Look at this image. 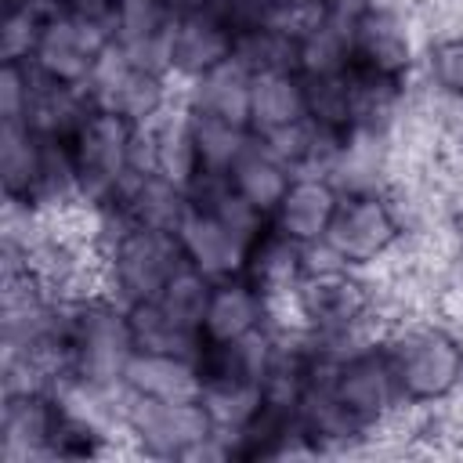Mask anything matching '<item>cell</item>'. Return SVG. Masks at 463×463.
<instances>
[{"instance_id": "obj_3", "label": "cell", "mask_w": 463, "mask_h": 463, "mask_svg": "<svg viewBox=\"0 0 463 463\" xmlns=\"http://www.w3.org/2000/svg\"><path fill=\"white\" fill-rule=\"evenodd\" d=\"M127 387V383H123ZM123 430L145 459H181L195 441L217 430L199 402H156L127 387Z\"/></svg>"}, {"instance_id": "obj_30", "label": "cell", "mask_w": 463, "mask_h": 463, "mask_svg": "<svg viewBox=\"0 0 463 463\" xmlns=\"http://www.w3.org/2000/svg\"><path fill=\"white\" fill-rule=\"evenodd\" d=\"M43 29V14L29 4H11L4 7V22H0V61H29L36 51Z\"/></svg>"}, {"instance_id": "obj_21", "label": "cell", "mask_w": 463, "mask_h": 463, "mask_svg": "<svg viewBox=\"0 0 463 463\" xmlns=\"http://www.w3.org/2000/svg\"><path fill=\"white\" fill-rule=\"evenodd\" d=\"M242 275L264 293H289L304 282V268H300V242L286 239L282 232L268 228L253 246H250V257H246V268Z\"/></svg>"}, {"instance_id": "obj_10", "label": "cell", "mask_w": 463, "mask_h": 463, "mask_svg": "<svg viewBox=\"0 0 463 463\" xmlns=\"http://www.w3.org/2000/svg\"><path fill=\"white\" fill-rule=\"evenodd\" d=\"M235 51V29L213 11V7H199L188 14L174 18L170 29V61H174V80H195L206 69H213L217 61L232 58Z\"/></svg>"}, {"instance_id": "obj_9", "label": "cell", "mask_w": 463, "mask_h": 463, "mask_svg": "<svg viewBox=\"0 0 463 463\" xmlns=\"http://www.w3.org/2000/svg\"><path fill=\"white\" fill-rule=\"evenodd\" d=\"M174 235H177V246H181L184 264H192L195 271H203L210 282L242 275L246 257H250V242L239 239L228 224H221L210 210L188 206V213H184V221L177 224Z\"/></svg>"}, {"instance_id": "obj_23", "label": "cell", "mask_w": 463, "mask_h": 463, "mask_svg": "<svg viewBox=\"0 0 463 463\" xmlns=\"http://www.w3.org/2000/svg\"><path fill=\"white\" fill-rule=\"evenodd\" d=\"M228 181H232V188H235L246 203H253L257 210H264V213L271 217L275 206L282 203L289 181H293V170H289L286 163H279V159L253 137V145H250L246 156L235 163V170L228 174Z\"/></svg>"}, {"instance_id": "obj_24", "label": "cell", "mask_w": 463, "mask_h": 463, "mask_svg": "<svg viewBox=\"0 0 463 463\" xmlns=\"http://www.w3.org/2000/svg\"><path fill=\"white\" fill-rule=\"evenodd\" d=\"M192 134H195L199 170H210V174H232L235 163L246 156V148L257 137L250 127L210 116V112H192Z\"/></svg>"}, {"instance_id": "obj_25", "label": "cell", "mask_w": 463, "mask_h": 463, "mask_svg": "<svg viewBox=\"0 0 463 463\" xmlns=\"http://www.w3.org/2000/svg\"><path fill=\"white\" fill-rule=\"evenodd\" d=\"M307 94V119L322 130L347 134L354 127V101H351V76H318L304 80Z\"/></svg>"}, {"instance_id": "obj_16", "label": "cell", "mask_w": 463, "mask_h": 463, "mask_svg": "<svg viewBox=\"0 0 463 463\" xmlns=\"http://www.w3.org/2000/svg\"><path fill=\"white\" fill-rule=\"evenodd\" d=\"M145 130L152 137V170L163 174L166 181L188 188L199 177V152H195V134H192V112H188V105L184 101L170 105Z\"/></svg>"}, {"instance_id": "obj_8", "label": "cell", "mask_w": 463, "mask_h": 463, "mask_svg": "<svg viewBox=\"0 0 463 463\" xmlns=\"http://www.w3.org/2000/svg\"><path fill=\"white\" fill-rule=\"evenodd\" d=\"M58 402L51 394H4L0 409V459L29 463L54 459Z\"/></svg>"}, {"instance_id": "obj_27", "label": "cell", "mask_w": 463, "mask_h": 463, "mask_svg": "<svg viewBox=\"0 0 463 463\" xmlns=\"http://www.w3.org/2000/svg\"><path fill=\"white\" fill-rule=\"evenodd\" d=\"M210 289H213V282H210L203 271H195L192 264H181V268L170 275V282L163 286V293H159L156 300H159L163 311L174 315L181 326L203 333V315H206Z\"/></svg>"}, {"instance_id": "obj_26", "label": "cell", "mask_w": 463, "mask_h": 463, "mask_svg": "<svg viewBox=\"0 0 463 463\" xmlns=\"http://www.w3.org/2000/svg\"><path fill=\"white\" fill-rule=\"evenodd\" d=\"M250 72H271V69H297V40L286 36L275 25H250L235 33L232 51Z\"/></svg>"}, {"instance_id": "obj_4", "label": "cell", "mask_w": 463, "mask_h": 463, "mask_svg": "<svg viewBox=\"0 0 463 463\" xmlns=\"http://www.w3.org/2000/svg\"><path fill=\"white\" fill-rule=\"evenodd\" d=\"M134 123L119 112L94 109L87 123L72 137V156L80 170L83 199L94 206H109L119 181L130 170V145H134Z\"/></svg>"}, {"instance_id": "obj_13", "label": "cell", "mask_w": 463, "mask_h": 463, "mask_svg": "<svg viewBox=\"0 0 463 463\" xmlns=\"http://www.w3.org/2000/svg\"><path fill=\"white\" fill-rule=\"evenodd\" d=\"M109 206H119L130 224L137 228H152V232H177V224L188 213V192L174 181H166L163 174H134L127 170V177L119 181L116 195Z\"/></svg>"}, {"instance_id": "obj_11", "label": "cell", "mask_w": 463, "mask_h": 463, "mask_svg": "<svg viewBox=\"0 0 463 463\" xmlns=\"http://www.w3.org/2000/svg\"><path fill=\"white\" fill-rule=\"evenodd\" d=\"M340 199H344L340 188L326 174H293L282 203L271 213V228L300 246L315 242L329 232Z\"/></svg>"}, {"instance_id": "obj_33", "label": "cell", "mask_w": 463, "mask_h": 463, "mask_svg": "<svg viewBox=\"0 0 463 463\" xmlns=\"http://www.w3.org/2000/svg\"><path fill=\"white\" fill-rule=\"evenodd\" d=\"M166 7H170V14L177 18V14H188V11H199L206 0H163Z\"/></svg>"}, {"instance_id": "obj_7", "label": "cell", "mask_w": 463, "mask_h": 463, "mask_svg": "<svg viewBox=\"0 0 463 463\" xmlns=\"http://www.w3.org/2000/svg\"><path fill=\"white\" fill-rule=\"evenodd\" d=\"M326 239L340 250V257L354 271H365L394 253V246L402 242V232L387 210L383 192H354L340 199Z\"/></svg>"}, {"instance_id": "obj_5", "label": "cell", "mask_w": 463, "mask_h": 463, "mask_svg": "<svg viewBox=\"0 0 463 463\" xmlns=\"http://www.w3.org/2000/svg\"><path fill=\"white\" fill-rule=\"evenodd\" d=\"M116 40L112 36V22L105 18H83V14H47L36 51H33V65L54 80V83H69V87H87L90 69L101 54V47Z\"/></svg>"}, {"instance_id": "obj_34", "label": "cell", "mask_w": 463, "mask_h": 463, "mask_svg": "<svg viewBox=\"0 0 463 463\" xmlns=\"http://www.w3.org/2000/svg\"><path fill=\"white\" fill-rule=\"evenodd\" d=\"M275 4H286V0H275Z\"/></svg>"}, {"instance_id": "obj_20", "label": "cell", "mask_w": 463, "mask_h": 463, "mask_svg": "<svg viewBox=\"0 0 463 463\" xmlns=\"http://www.w3.org/2000/svg\"><path fill=\"white\" fill-rule=\"evenodd\" d=\"M43 159V137L25 119H0V184L4 199L29 203Z\"/></svg>"}, {"instance_id": "obj_18", "label": "cell", "mask_w": 463, "mask_h": 463, "mask_svg": "<svg viewBox=\"0 0 463 463\" xmlns=\"http://www.w3.org/2000/svg\"><path fill=\"white\" fill-rule=\"evenodd\" d=\"M199 405L206 409L210 423L228 434V441L264 409V383L253 376H235V373H213L203 376L199 387Z\"/></svg>"}, {"instance_id": "obj_28", "label": "cell", "mask_w": 463, "mask_h": 463, "mask_svg": "<svg viewBox=\"0 0 463 463\" xmlns=\"http://www.w3.org/2000/svg\"><path fill=\"white\" fill-rule=\"evenodd\" d=\"M416 76L445 98H463V33L430 40L420 54V69Z\"/></svg>"}, {"instance_id": "obj_22", "label": "cell", "mask_w": 463, "mask_h": 463, "mask_svg": "<svg viewBox=\"0 0 463 463\" xmlns=\"http://www.w3.org/2000/svg\"><path fill=\"white\" fill-rule=\"evenodd\" d=\"M351 65H354V29L329 14H322V22L297 40V72L304 80L344 76Z\"/></svg>"}, {"instance_id": "obj_19", "label": "cell", "mask_w": 463, "mask_h": 463, "mask_svg": "<svg viewBox=\"0 0 463 463\" xmlns=\"http://www.w3.org/2000/svg\"><path fill=\"white\" fill-rule=\"evenodd\" d=\"M127 322H130V336L137 351H163V354H181L199 362L206 340L199 329L181 326L174 315L163 311L159 300H141L127 307Z\"/></svg>"}, {"instance_id": "obj_15", "label": "cell", "mask_w": 463, "mask_h": 463, "mask_svg": "<svg viewBox=\"0 0 463 463\" xmlns=\"http://www.w3.org/2000/svg\"><path fill=\"white\" fill-rule=\"evenodd\" d=\"M123 383L134 394L156 398V402H199L203 373H199V362L181 354L134 351L123 369Z\"/></svg>"}, {"instance_id": "obj_17", "label": "cell", "mask_w": 463, "mask_h": 463, "mask_svg": "<svg viewBox=\"0 0 463 463\" xmlns=\"http://www.w3.org/2000/svg\"><path fill=\"white\" fill-rule=\"evenodd\" d=\"M297 119H307V94L304 76L297 69H271L253 72L250 90V130L268 134L275 127H289Z\"/></svg>"}, {"instance_id": "obj_1", "label": "cell", "mask_w": 463, "mask_h": 463, "mask_svg": "<svg viewBox=\"0 0 463 463\" xmlns=\"http://www.w3.org/2000/svg\"><path fill=\"white\" fill-rule=\"evenodd\" d=\"M380 344L405 405H445L463 391V333L441 318H405L391 326Z\"/></svg>"}, {"instance_id": "obj_14", "label": "cell", "mask_w": 463, "mask_h": 463, "mask_svg": "<svg viewBox=\"0 0 463 463\" xmlns=\"http://www.w3.org/2000/svg\"><path fill=\"white\" fill-rule=\"evenodd\" d=\"M250 90H253V72L232 54L213 69H206L203 76L184 80L181 101L192 112H210V116L250 127Z\"/></svg>"}, {"instance_id": "obj_29", "label": "cell", "mask_w": 463, "mask_h": 463, "mask_svg": "<svg viewBox=\"0 0 463 463\" xmlns=\"http://www.w3.org/2000/svg\"><path fill=\"white\" fill-rule=\"evenodd\" d=\"M174 25V14L163 0H112V36L130 47L152 40Z\"/></svg>"}, {"instance_id": "obj_6", "label": "cell", "mask_w": 463, "mask_h": 463, "mask_svg": "<svg viewBox=\"0 0 463 463\" xmlns=\"http://www.w3.org/2000/svg\"><path fill=\"white\" fill-rule=\"evenodd\" d=\"M329 391L365 430H373L376 423H383L387 416H394L405 405L394 369H391V358L380 340L344 354L333 369Z\"/></svg>"}, {"instance_id": "obj_32", "label": "cell", "mask_w": 463, "mask_h": 463, "mask_svg": "<svg viewBox=\"0 0 463 463\" xmlns=\"http://www.w3.org/2000/svg\"><path fill=\"white\" fill-rule=\"evenodd\" d=\"M300 268H304V279H329L340 271H354L326 235L300 246Z\"/></svg>"}, {"instance_id": "obj_2", "label": "cell", "mask_w": 463, "mask_h": 463, "mask_svg": "<svg viewBox=\"0 0 463 463\" xmlns=\"http://www.w3.org/2000/svg\"><path fill=\"white\" fill-rule=\"evenodd\" d=\"M181 264H184V257H181L177 235L130 224L101 253L105 293L123 307L141 304V300H156Z\"/></svg>"}, {"instance_id": "obj_12", "label": "cell", "mask_w": 463, "mask_h": 463, "mask_svg": "<svg viewBox=\"0 0 463 463\" xmlns=\"http://www.w3.org/2000/svg\"><path fill=\"white\" fill-rule=\"evenodd\" d=\"M268 326V300L264 293L246 279L232 275L213 282L206 315H203V340L206 344H232Z\"/></svg>"}, {"instance_id": "obj_31", "label": "cell", "mask_w": 463, "mask_h": 463, "mask_svg": "<svg viewBox=\"0 0 463 463\" xmlns=\"http://www.w3.org/2000/svg\"><path fill=\"white\" fill-rule=\"evenodd\" d=\"M33 61H0V119H25Z\"/></svg>"}]
</instances>
